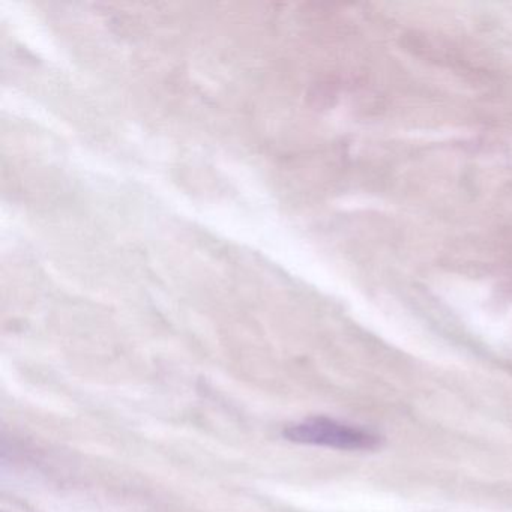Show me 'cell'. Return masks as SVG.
<instances>
[{"label": "cell", "mask_w": 512, "mask_h": 512, "mask_svg": "<svg viewBox=\"0 0 512 512\" xmlns=\"http://www.w3.org/2000/svg\"><path fill=\"white\" fill-rule=\"evenodd\" d=\"M284 436L296 443L347 451L374 449L380 445V437L377 434L329 418H310L299 424L290 425L284 431Z\"/></svg>", "instance_id": "obj_1"}]
</instances>
